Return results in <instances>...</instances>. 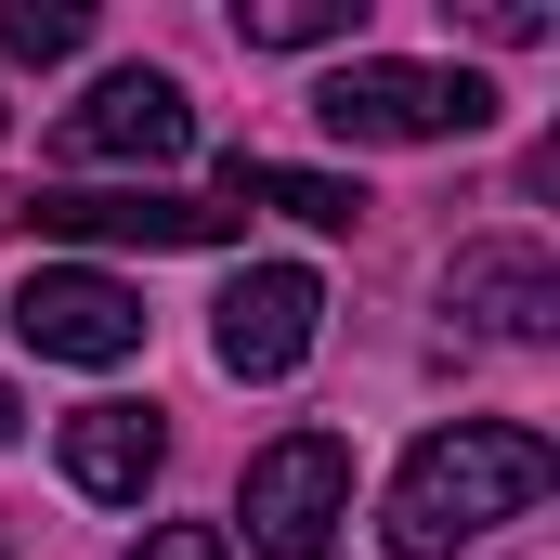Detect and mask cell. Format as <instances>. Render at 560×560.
I'll use <instances>...</instances> for the list:
<instances>
[{"instance_id":"cell-1","label":"cell","mask_w":560,"mask_h":560,"mask_svg":"<svg viewBox=\"0 0 560 560\" xmlns=\"http://www.w3.org/2000/svg\"><path fill=\"white\" fill-rule=\"evenodd\" d=\"M548 482H560V443H548V430H522V418H456V430H430L418 456H405L378 535H392V560H456V548H482L495 522L548 509Z\"/></svg>"},{"instance_id":"cell-2","label":"cell","mask_w":560,"mask_h":560,"mask_svg":"<svg viewBox=\"0 0 560 560\" xmlns=\"http://www.w3.org/2000/svg\"><path fill=\"white\" fill-rule=\"evenodd\" d=\"M313 118L339 143H469V131H495V79H469V66H405V52H352V66L313 92Z\"/></svg>"},{"instance_id":"cell-3","label":"cell","mask_w":560,"mask_h":560,"mask_svg":"<svg viewBox=\"0 0 560 560\" xmlns=\"http://www.w3.org/2000/svg\"><path fill=\"white\" fill-rule=\"evenodd\" d=\"M235 522H248L261 560H326L339 522H352V443H339V430H287V443H261Z\"/></svg>"},{"instance_id":"cell-4","label":"cell","mask_w":560,"mask_h":560,"mask_svg":"<svg viewBox=\"0 0 560 560\" xmlns=\"http://www.w3.org/2000/svg\"><path fill=\"white\" fill-rule=\"evenodd\" d=\"M26 235H52V248H222L235 235V209L222 196H105V183H39L26 196Z\"/></svg>"},{"instance_id":"cell-5","label":"cell","mask_w":560,"mask_h":560,"mask_svg":"<svg viewBox=\"0 0 560 560\" xmlns=\"http://www.w3.org/2000/svg\"><path fill=\"white\" fill-rule=\"evenodd\" d=\"M66 156L79 170H183L196 156V105L170 66H105L79 105H66Z\"/></svg>"},{"instance_id":"cell-6","label":"cell","mask_w":560,"mask_h":560,"mask_svg":"<svg viewBox=\"0 0 560 560\" xmlns=\"http://www.w3.org/2000/svg\"><path fill=\"white\" fill-rule=\"evenodd\" d=\"M13 339L39 365H131L143 352V300L105 261H39V275L13 287Z\"/></svg>"},{"instance_id":"cell-7","label":"cell","mask_w":560,"mask_h":560,"mask_svg":"<svg viewBox=\"0 0 560 560\" xmlns=\"http://www.w3.org/2000/svg\"><path fill=\"white\" fill-rule=\"evenodd\" d=\"M313 339H326V287L300 275V261H248V275L222 287V313H209L222 378H287Z\"/></svg>"},{"instance_id":"cell-8","label":"cell","mask_w":560,"mask_h":560,"mask_svg":"<svg viewBox=\"0 0 560 560\" xmlns=\"http://www.w3.org/2000/svg\"><path fill=\"white\" fill-rule=\"evenodd\" d=\"M443 313H469L482 339H548L560 326V261L548 248H456Z\"/></svg>"},{"instance_id":"cell-9","label":"cell","mask_w":560,"mask_h":560,"mask_svg":"<svg viewBox=\"0 0 560 560\" xmlns=\"http://www.w3.org/2000/svg\"><path fill=\"white\" fill-rule=\"evenodd\" d=\"M156 456H170L156 405H79V418H66V482L105 495V509H131L143 482H156Z\"/></svg>"},{"instance_id":"cell-10","label":"cell","mask_w":560,"mask_h":560,"mask_svg":"<svg viewBox=\"0 0 560 560\" xmlns=\"http://www.w3.org/2000/svg\"><path fill=\"white\" fill-rule=\"evenodd\" d=\"M222 209L248 222V209H287V222H313V235H352L365 222V183H339V170H275V156H222Z\"/></svg>"},{"instance_id":"cell-11","label":"cell","mask_w":560,"mask_h":560,"mask_svg":"<svg viewBox=\"0 0 560 560\" xmlns=\"http://www.w3.org/2000/svg\"><path fill=\"white\" fill-rule=\"evenodd\" d=\"M352 26H365V0H235V39L248 52H326Z\"/></svg>"},{"instance_id":"cell-12","label":"cell","mask_w":560,"mask_h":560,"mask_svg":"<svg viewBox=\"0 0 560 560\" xmlns=\"http://www.w3.org/2000/svg\"><path fill=\"white\" fill-rule=\"evenodd\" d=\"M79 39H92V0H0V52L52 66V52H79Z\"/></svg>"},{"instance_id":"cell-13","label":"cell","mask_w":560,"mask_h":560,"mask_svg":"<svg viewBox=\"0 0 560 560\" xmlns=\"http://www.w3.org/2000/svg\"><path fill=\"white\" fill-rule=\"evenodd\" d=\"M131 560H235V535H222V522H156Z\"/></svg>"},{"instance_id":"cell-14","label":"cell","mask_w":560,"mask_h":560,"mask_svg":"<svg viewBox=\"0 0 560 560\" xmlns=\"http://www.w3.org/2000/svg\"><path fill=\"white\" fill-rule=\"evenodd\" d=\"M482 39H548V0H469Z\"/></svg>"},{"instance_id":"cell-15","label":"cell","mask_w":560,"mask_h":560,"mask_svg":"<svg viewBox=\"0 0 560 560\" xmlns=\"http://www.w3.org/2000/svg\"><path fill=\"white\" fill-rule=\"evenodd\" d=\"M13 430H26V405H13V378H0V443H13Z\"/></svg>"},{"instance_id":"cell-16","label":"cell","mask_w":560,"mask_h":560,"mask_svg":"<svg viewBox=\"0 0 560 560\" xmlns=\"http://www.w3.org/2000/svg\"><path fill=\"white\" fill-rule=\"evenodd\" d=\"M0 118H13V105H0Z\"/></svg>"}]
</instances>
